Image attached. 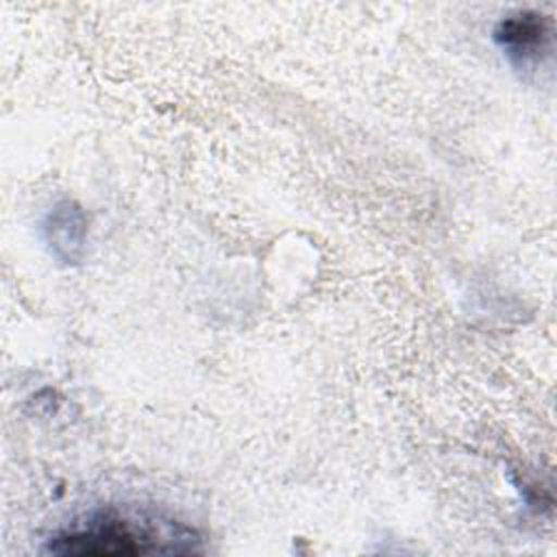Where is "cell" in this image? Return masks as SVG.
<instances>
[{"mask_svg":"<svg viewBox=\"0 0 557 557\" xmlns=\"http://www.w3.org/2000/svg\"><path fill=\"white\" fill-rule=\"evenodd\" d=\"M172 537L154 533L148 524H139L117 516L91 518L85 527L63 531L48 540L46 550L57 555H87V557H126L148 553H185Z\"/></svg>","mask_w":557,"mask_h":557,"instance_id":"obj_1","label":"cell"},{"mask_svg":"<svg viewBox=\"0 0 557 557\" xmlns=\"http://www.w3.org/2000/svg\"><path fill=\"white\" fill-rule=\"evenodd\" d=\"M496 37L516 52H527L529 48L537 46L542 39V24L537 20H507L500 24Z\"/></svg>","mask_w":557,"mask_h":557,"instance_id":"obj_2","label":"cell"}]
</instances>
